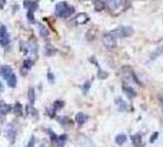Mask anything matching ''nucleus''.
<instances>
[{"instance_id": "f257e3e1", "label": "nucleus", "mask_w": 163, "mask_h": 147, "mask_svg": "<svg viewBox=\"0 0 163 147\" xmlns=\"http://www.w3.org/2000/svg\"><path fill=\"white\" fill-rule=\"evenodd\" d=\"M55 12L58 17H68L74 14V8L66 2H61V3H57L55 8Z\"/></svg>"}, {"instance_id": "f03ea898", "label": "nucleus", "mask_w": 163, "mask_h": 147, "mask_svg": "<svg viewBox=\"0 0 163 147\" xmlns=\"http://www.w3.org/2000/svg\"><path fill=\"white\" fill-rule=\"evenodd\" d=\"M112 37H114L116 39L117 38H127V37H130L133 33H134V29L132 27H128V26H122V27H118V28H114L112 29L111 32H108Z\"/></svg>"}, {"instance_id": "7ed1b4c3", "label": "nucleus", "mask_w": 163, "mask_h": 147, "mask_svg": "<svg viewBox=\"0 0 163 147\" xmlns=\"http://www.w3.org/2000/svg\"><path fill=\"white\" fill-rule=\"evenodd\" d=\"M106 6L113 15H117L124 10L125 0H106Z\"/></svg>"}, {"instance_id": "20e7f679", "label": "nucleus", "mask_w": 163, "mask_h": 147, "mask_svg": "<svg viewBox=\"0 0 163 147\" xmlns=\"http://www.w3.org/2000/svg\"><path fill=\"white\" fill-rule=\"evenodd\" d=\"M10 44V36L8 32L6 26H0V45L2 47H6Z\"/></svg>"}, {"instance_id": "39448f33", "label": "nucleus", "mask_w": 163, "mask_h": 147, "mask_svg": "<svg viewBox=\"0 0 163 147\" xmlns=\"http://www.w3.org/2000/svg\"><path fill=\"white\" fill-rule=\"evenodd\" d=\"M102 43H104V45H105L107 49H113V48L117 45L116 38L112 37L110 33H106V35L102 37Z\"/></svg>"}, {"instance_id": "423d86ee", "label": "nucleus", "mask_w": 163, "mask_h": 147, "mask_svg": "<svg viewBox=\"0 0 163 147\" xmlns=\"http://www.w3.org/2000/svg\"><path fill=\"white\" fill-rule=\"evenodd\" d=\"M123 76H124V79H127V80L134 81L135 83H138V85H141V83L139 82V80L136 79V76H135L134 71H133L132 69H130V68H123Z\"/></svg>"}, {"instance_id": "0eeeda50", "label": "nucleus", "mask_w": 163, "mask_h": 147, "mask_svg": "<svg viewBox=\"0 0 163 147\" xmlns=\"http://www.w3.org/2000/svg\"><path fill=\"white\" fill-rule=\"evenodd\" d=\"M89 20H90V17H89V15H88V14H85V12H80V14H78V15H76V16H74L73 22H74L76 25H84V23H86Z\"/></svg>"}, {"instance_id": "6e6552de", "label": "nucleus", "mask_w": 163, "mask_h": 147, "mask_svg": "<svg viewBox=\"0 0 163 147\" xmlns=\"http://www.w3.org/2000/svg\"><path fill=\"white\" fill-rule=\"evenodd\" d=\"M5 130H6V137H8L11 142H14L15 136H16V126H15L14 124H9Z\"/></svg>"}, {"instance_id": "1a4fd4ad", "label": "nucleus", "mask_w": 163, "mask_h": 147, "mask_svg": "<svg viewBox=\"0 0 163 147\" xmlns=\"http://www.w3.org/2000/svg\"><path fill=\"white\" fill-rule=\"evenodd\" d=\"M12 74H14V72H12V69H11L9 65H3L2 68H0V75H2L5 80L9 79Z\"/></svg>"}, {"instance_id": "9d476101", "label": "nucleus", "mask_w": 163, "mask_h": 147, "mask_svg": "<svg viewBox=\"0 0 163 147\" xmlns=\"http://www.w3.org/2000/svg\"><path fill=\"white\" fill-rule=\"evenodd\" d=\"M23 6L26 8V9H28L29 11H36V10H38V4L36 3V2H32V0H24L23 2Z\"/></svg>"}, {"instance_id": "9b49d317", "label": "nucleus", "mask_w": 163, "mask_h": 147, "mask_svg": "<svg viewBox=\"0 0 163 147\" xmlns=\"http://www.w3.org/2000/svg\"><path fill=\"white\" fill-rule=\"evenodd\" d=\"M122 88H123V91L125 92V95H127L129 98H134V97L136 96V92H135V90H134L133 87H130V86H128V85H123Z\"/></svg>"}, {"instance_id": "f8f14e48", "label": "nucleus", "mask_w": 163, "mask_h": 147, "mask_svg": "<svg viewBox=\"0 0 163 147\" xmlns=\"http://www.w3.org/2000/svg\"><path fill=\"white\" fill-rule=\"evenodd\" d=\"M33 68V60H30V59H26L23 62V68H22V75H27L26 71L30 70Z\"/></svg>"}, {"instance_id": "ddd939ff", "label": "nucleus", "mask_w": 163, "mask_h": 147, "mask_svg": "<svg viewBox=\"0 0 163 147\" xmlns=\"http://www.w3.org/2000/svg\"><path fill=\"white\" fill-rule=\"evenodd\" d=\"M86 119H88V116H86L84 113H82V112L77 113V115H76V123H77L78 125H83V124L86 122Z\"/></svg>"}, {"instance_id": "4468645a", "label": "nucleus", "mask_w": 163, "mask_h": 147, "mask_svg": "<svg viewBox=\"0 0 163 147\" xmlns=\"http://www.w3.org/2000/svg\"><path fill=\"white\" fill-rule=\"evenodd\" d=\"M12 110V107L5 102H2L0 103V114H8Z\"/></svg>"}, {"instance_id": "2eb2a0df", "label": "nucleus", "mask_w": 163, "mask_h": 147, "mask_svg": "<svg viewBox=\"0 0 163 147\" xmlns=\"http://www.w3.org/2000/svg\"><path fill=\"white\" fill-rule=\"evenodd\" d=\"M114 141H116V143L118 146H122V145H124L127 142V135L125 134H118L116 136V140Z\"/></svg>"}, {"instance_id": "dca6fc26", "label": "nucleus", "mask_w": 163, "mask_h": 147, "mask_svg": "<svg viewBox=\"0 0 163 147\" xmlns=\"http://www.w3.org/2000/svg\"><path fill=\"white\" fill-rule=\"evenodd\" d=\"M6 82H8V86L9 87H11V88L16 87V85H17V77H16V75L12 74L9 79H6Z\"/></svg>"}, {"instance_id": "f3484780", "label": "nucleus", "mask_w": 163, "mask_h": 147, "mask_svg": "<svg viewBox=\"0 0 163 147\" xmlns=\"http://www.w3.org/2000/svg\"><path fill=\"white\" fill-rule=\"evenodd\" d=\"M28 101H29V105H33L34 101H36V93H34V88H29L28 90Z\"/></svg>"}, {"instance_id": "a211bd4d", "label": "nucleus", "mask_w": 163, "mask_h": 147, "mask_svg": "<svg viewBox=\"0 0 163 147\" xmlns=\"http://www.w3.org/2000/svg\"><path fill=\"white\" fill-rule=\"evenodd\" d=\"M117 105H118V108H119V110H122V112H127L129 108H128V105H127V103L123 101V99H121V98H118L117 101Z\"/></svg>"}, {"instance_id": "6ab92c4d", "label": "nucleus", "mask_w": 163, "mask_h": 147, "mask_svg": "<svg viewBox=\"0 0 163 147\" xmlns=\"http://www.w3.org/2000/svg\"><path fill=\"white\" fill-rule=\"evenodd\" d=\"M14 113H15L16 115H22V113H23V107H22V104H21L20 102H16V103H15V105H14Z\"/></svg>"}, {"instance_id": "aec40b11", "label": "nucleus", "mask_w": 163, "mask_h": 147, "mask_svg": "<svg viewBox=\"0 0 163 147\" xmlns=\"http://www.w3.org/2000/svg\"><path fill=\"white\" fill-rule=\"evenodd\" d=\"M105 5H106V4L102 2V0H95V3H94V8H95L96 11H101V10H104Z\"/></svg>"}, {"instance_id": "412c9836", "label": "nucleus", "mask_w": 163, "mask_h": 147, "mask_svg": "<svg viewBox=\"0 0 163 147\" xmlns=\"http://www.w3.org/2000/svg\"><path fill=\"white\" fill-rule=\"evenodd\" d=\"M66 141H67V136H66V135H61V136H58V137H57L56 145H57L58 147H63V146H64V143H66Z\"/></svg>"}, {"instance_id": "4be33fe9", "label": "nucleus", "mask_w": 163, "mask_h": 147, "mask_svg": "<svg viewBox=\"0 0 163 147\" xmlns=\"http://www.w3.org/2000/svg\"><path fill=\"white\" fill-rule=\"evenodd\" d=\"M132 142H133V145L135 146V147H139L140 145H141V136L140 135H133L132 136Z\"/></svg>"}, {"instance_id": "5701e85b", "label": "nucleus", "mask_w": 163, "mask_h": 147, "mask_svg": "<svg viewBox=\"0 0 163 147\" xmlns=\"http://www.w3.org/2000/svg\"><path fill=\"white\" fill-rule=\"evenodd\" d=\"M39 32H40V36L44 37V38H48L49 37V31L46 29V27L44 25H39Z\"/></svg>"}, {"instance_id": "b1692460", "label": "nucleus", "mask_w": 163, "mask_h": 147, "mask_svg": "<svg viewBox=\"0 0 163 147\" xmlns=\"http://www.w3.org/2000/svg\"><path fill=\"white\" fill-rule=\"evenodd\" d=\"M63 105H64V103H63L62 101H56V102L52 103V108H54L55 110H58V109L63 108Z\"/></svg>"}, {"instance_id": "393cba45", "label": "nucleus", "mask_w": 163, "mask_h": 147, "mask_svg": "<svg viewBox=\"0 0 163 147\" xmlns=\"http://www.w3.org/2000/svg\"><path fill=\"white\" fill-rule=\"evenodd\" d=\"M27 18H28V21H29L30 23H34V22H36V18H34V12L28 10V12H27Z\"/></svg>"}, {"instance_id": "a878e982", "label": "nucleus", "mask_w": 163, "mask_h": 147, "mask_svg": "<svg viewBox=\"0 0 163 147\" xmlns=\"http://www.w3.org/2000/svg\"><path fill=\"white\" fill-rule=\"evenodd\" d=\"M97 77H99L100 80H105V79H107V77H108V74H107L106 71H104V70H99V74H97Z\"/></svg>"}, {"instance_id": "bb28decb", "label": "nucleus", "mask_w": 163, "mask_h": 147, "mask_svg": "<svg viewBox=\"0 0 163 147\" xmlns=\"http://www.w3.org/2000/svg\"><path fill=\"white\" fill-rule=\"evenodd\" d=\"M163 53V45H161V47H158V49L156 50V52H153V55H151V59H155V58H157L159 54H162Z\"/></svg>"}, {"instance_id": "cd10ccee", "label": "nucleus", "mask_w": 163, "mask_h": 147, "mask_svg": "<svg viewBox=\"0 0 163 147\" xmlns=\"http://www.w3.org/2000/svg\"><path fill=\"white\" fill-rule=\"evenodd\" d=\"M48 132H49V135H50V139H51V141L56 143V141H57V137H58V136H56V135H55V132H54V131H51V130H49Z\"/></svg>"}, {"instance_id": "c85d7f7f", "label": "nucleus", "mask_w": 163, "mask_h": 147, "mask_svg": "<svg viewBox=\"0 0 163 147\" xmlns=\"http://www.w3.org/2000/svg\"><path fill=\"white\" fill-rule=\"evenodd\" d=\"M48 79H49V82L50 83H54V81H55V76L52 75V72L49 70V72H48Z\"/></svg>"}, {"instance_id": "c756f323", "label": "nucleus", "mask_w": 163, "mask_h": 147, "mask_svg": "<svg viewBox=\"0 0 163 147\" xmlns=\"http://www.w3.org/2000/svg\"><path fill=\"white\" fill-rule=\"evenodd\" d=\"M34 145H36V137L32 136V139H30V141H29V143H28L27 147H34Z\"/></svg>"}, {"instance_id": "7c9ffc66", "label": "nucleus", "mask_w": 163, "mask_h": 147, "mask_svg": "<svg viewBox=\"0 0 163 147\" xmlns=\"http://www.w3.org/2000/svg\"><path fill=\"white\" fill-rule=\"evenodd\" d=\"M52 53H55V49L54 48H51L50 45L48 47V49H46V55H54Z\"/></svg>"}, {"instance_id": "2f4dec72", "label": "nucleus", "mask_w": 163, "mask_h": 147, "mask_svg": "<svg viewBox=\"0 0 163 147\" xmlns=\"http://www.w3.org/2000/svg\"><path fill=\"white\" fill-rule=\"evenodd\" d=\"M55 112H56V110H55L54 108H52V109H48V115H49V116H55Z\"/></svg>"}, {"instance_id": "473e14b6", "label": "nucleus", "mask_w": 163, "mask_h": 147, "mask_svg": "<svg viewBox=\"0 0 163 147\" xmlns=\"http://www.w3.org/2000/svg\"><path fill=\"white\" fill-rule=\"evenodd\" d=\"M157 136H158V132H155V134H153V136H151V137H150V142H151V143H152V142H155V141H156V139H157Z\"/></svg>"}, {"instance_id": "72a5a7b5", "label": "nucleus", "mask_w": 163, "mask_h": 147, "mask_svg": "<svg viewBox=\"0 0 163 147\" xmlns=\"http://www.w3.org/2000/svg\"><path fill=\"white\" fill-rule=\"evenodd\" d=\"M5 4H6V0H0V10H2V9H4Z\"/></svg>"}, {"instance_id": "f704fd0d", "label": "nucleus", "mask_w": 163, "mask_h": 147, "mask_svg": "<svg viewBox=\"0 0 163 147\" xmlns=\"http://www.w3.org/2000/svg\"><path fill=\"white\" fill-rule=\"evenodd\" d=\"M89 86H90V81H89V82H86V85H85V91L89 88Z\"/></svg>"}, {"instance_id": "c9c22d12", "label": "nucleus", "mask_w": 163, "mask_h": 147, "mask_svg": "<svg viewBox=\"0 0 163 147\" xmlns=\"http://www.w3.org/2000/svg\"><path fill=\"white\" fill-rule=\"evenodd\" d=\"M161 101H162V103H163V93H161Z\"/></svg>"}, {"instance_id": "e433bc0d", "label": "nucleus", "mask_w": 163, "mask_h": 147, "mask_svg": "<svg viewBox=\"0 0 163 147\" xmlns=\"http://www.w3.org/2000/svg\"><path fill=\"white\" fill-rule=\"evenodd\" d=\"M3 90V85H2V82H0V91Z\"/></svg>"}]
</instances>
